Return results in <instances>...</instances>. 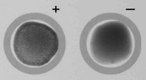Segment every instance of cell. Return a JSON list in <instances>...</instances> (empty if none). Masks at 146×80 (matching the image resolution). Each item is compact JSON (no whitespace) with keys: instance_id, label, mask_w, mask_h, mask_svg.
I'll list each match as a JSON object with an SVG mask.
<instances>
[{"instance_id":"1","label":"cell","mask_w":146,"mask_h":80,"mask_svg":"<svg viewBox=\"0 0 146 80\" xmlns=\"http://www.w3.org/2000/svg\"><path fill=\"white\" fill-rule=\"evenodd\" d=\"M65 47L62 28L42 14L18 17L8 27L3 39L4 51L12 65L32 75L54 68L63 57Z\"/></svg>"},{"instance_id":"2","label":"cell","mask_w":146,"mask_h":80,"mask_svg":"<svg viewBox=\"0 0 146 80\" xmlns=\"http://www.w3.org/2000/svg\"><path fill=\"white\" fill-rule=\"evenodd\" d=\"M113 14H104L90 20L82 32L80 50L86 62L102 73L113 71L129 58L135 48L132 30Z\"/></svg>"}]
</instances>
